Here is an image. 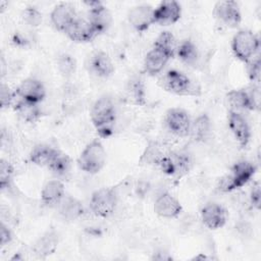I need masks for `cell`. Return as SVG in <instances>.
Segmentation results:
<instances>
[{
  "instance_id": "cell-1",
  "label": "cell",
  "mask_w": 261,
  "mask_h": 261,
  "mask_svg": "<svg viewBox=\"0 0 261 261\" xmlns=\"http://www.w3.org/2000/svg\"><path fill=\"white\" fill-rule=\"evenodd\" d=\"M90 116L92 123L101 138L113 134L116 121V108L109 96H101L92 105Z\"/></svg>"
},
{
  "instance_id": "cell-2",
  "label": "cell",
  "mask_w": 261,
  "mask_h": 261,
  "mask_svg": "<svg viewBox=\"0 0 261 261\" xmlns=\"http://www.w3.org/2000/svg\"><path fill=\"white\" fill-rule=\"evenodd\" d=\"M158 84L163 90L178 96H199L201 94L200 86L176 69L165 72L159 79Z\"/></svg>"
},
{
  "instance_id": "cell-3",
  "label": "cell",
  "mask_w": 261,
  "mask_h": 261,
  "mask_svg": "<svg viewBox=\"0 0 261 261\" xmlns=\"http://www.w3.org/2000/svg\"><path fill=\"white\" fill-rule=\"evenodd\" d=\"M256 172L255 165L247 160H240L233 164L230 173L220 178L218 190L223 193H228L240 189L247 185Z\"/></svg>"
},
{
  "instance_id": "cell-4",
  "label": "cell",
  "mask_w": 261,
  "mask_h": 261,
  "mask_svg": "<svg viewBox=\"0 0 261 261\" xmlns=\"http://www.w3.org/2000/svg\"><path fill=\"white\" fill-rule=\"evenodd\" d=\"M76 163L79 168L87 173H98L106 163V151L103 144L99 140L88 143L81 152Z\"/></svg>"
},
{
  "instance_id": "cell-5",
  "label": "cell",
  "mask_w": 261,
  "mask_h": 261,
  "mask_svg": "<svg viewBox=\"0 0 261 261\" xmlns=\"http://www.w3.org/2000/svg\"><path fill=\"white\" fill-rule=\"evenodd\" d=\"M231 50L237 59L246 63L259 53V37L250 30H240L231 40Z\"/></svg>"
},
{
  "instance_id": "cell-6",
  "label": "cell",
  "mask_w": 261,
  "mask_h": 261,
  "mask_svg": "<svg viewBox=\"0 0 261 261\" xmlns=\"http://www.w3.org/2000/svg\"><path fill=\"white\" fill-rule=\"evenodd\" d=\"M117 201L118 196L114 188H101L92 194L90 199V209L95 216L107 218L113 214Z\"/></svg>"
},
{
  "instance_id": "cell-7",
  "label": "cell",
  "mask_w": 261,
  "mask_h": 261,
  "mask_svg": "<svg viewBox=\"0 0 261 261\" xmlns=\"http://www.w3.org/2000/svg\"><path fill=\"white\" fill-rule=\"evenodd\" d=\"M191 164V157L188 153L182 151H169L159 163L158 167L167 175L180 177L189 172Z\"/></svg>"
},
{
  "instance_id": "cell-8",
  "label": "cell",
  "mask_w": 261,
  "mask_h": 261,
  "mask_svg": "<svg viewBox=\"0 0 261 261\" xmlns=\"http://www.w3.org/2000/svg\"><path fill=\"white\" fill-rule=\"evenodd\" d=\"M85 67L91 75L98 79H107L114 72L111 58L102 50L92 52L86 59Z\"/></svg>"
},
{
  "instance_id": "cell-9",
  "label": "cell",
  "mask_w": 261,
  "mask_h": 261,
  "mask_svg": "<svg viewBox=\"0 0 261 261\" xmlns=\"http://www.w3.org/2000/svg\"><path fill=\"white\" fill-rule=\"evenodd\" d=\"M213 14L218 21L228 28H237L242 21L240 6L236 1L231 0L216 2L214 5Z\"/></svg>"
},
{
  "instance_id": "cell-10",
  "label": "cell",
  "mask_w": 261,
  "mask_h": 261,
  "mask_svg": "<svg viewBox=\"0 0 261 261\" xmlns=\"http://www.w3.org/2000/svg\"><path fill=\"white\" fill-rule=\"evenodd\" d=\"M191 122L188 112L181 108H170L165 113V124L169 132L176 137H188Z\"/></svg>"
},
{
  "instance_id": "cell-11",
  "label": "cell",
  "mask_w": 261,
  "mask_h": 261,
  "mask_svg": "<svg viewBox=\"0 0 261 261\" xmlns=\"http://www.w3.org/2000/svg\"><path fill=\"white\" fill-rule=\"evenodd\" d=\"M89 11L87 18L92 23L96 32L100 35L106 32L112 22V15L107 7L100 1L86 2Z\"/></svg>"
},
{
  "instance_id": "cell-12",
  "label": "cell",
  "mask_w": 261,
  "mask_h": 261,
  "mask_svg": "<svg viewBox=\"0 0 261 261\" xmlns=\"http://www.w3.org/2000/svg\"><path fill=\"white\" fill-rule=\"evenodd\" d=\"M227 121L230 132L241 148H246L251 139V128L246 117L241 112L229 109Z\"/></svg>"
},
{
  "instance_id": "cell-13",
  "label": "cell",
  "mask_w": 261,
  "mask_h": 261,
  "mask_svg": "<svg viewBox=\"0 0 261 261\" xmlns=\"http://www.w3.org/2000/svg\"><path fill=\"white\" fill-rule=\"evenodd\" d=\"M127 19L136 31L145 32L154 24V8L149 4L136 5L129 9Z\"/></svg>"
},
{
  "instance_id": "cell-14",
  "label": "cell",
  "mask_w": 261,
  "mask_h": 261,
  "mask_svg": "<svg viewBox=\"0 0 261 261\" xmlns=\"http://www.w3.org/2000/svg\"><path fill=\"white\" fill-rule=\"evenodd\" d=\"M201 219L204 225L209 229H218L226 223L227 213L222 205L209 202L201 209Z\"/></svg>"
},
{
  "instance_id": "cell-15",
  "label": "cell",
  "mask_w": 261,
  "mask_h": 261,
  "mask_svg": "<svg viewBox=\"0 0 261 261\" xmlns=\"http://www.w3.org/2000/svg\"><path fill=\"white\" fill-rule=\"evenodd\" d=\"M76 18L77 14L74 7L68 3H60L56 5L50 14L53 27L64 34Z\"/></svg>"
},
{
  "instance_id": "cell-16",
  "label": "cell",
  "mask_w": 261,
  "mask_h": 261,
  "mask_svg": "<svg viewBox=\"0 0 261 261\" xmlns=\"http://www.w3.org/2000/svg\"><path fill=\"white\" fill-rule=\"evenodd\" d=\"M181 15L180 4L176 1H162L154 8V24L170 25L175 23Z\"/></svg>"
},
{
  "instance_id": "cell-17",
  "label": "cell",
  "mask_w": 261,
  "mask_h": 261,
  "mask_svg": "<svg viewBox=\"0 0 261 261\" xmlns=\"http://www.w3.org/2000/svg\"><path fill=\"white\" fill-rule=\"evenodd\" d=\"M181 211L182 207L179 201L167 192L160 194L154 202V212L162 218H175Z\"/></svg>"
},
{
  "instance_id": "cell-18",
  "label": "cell",
  "mask_w": 261,
  "mask_h": 261,
  "mask_svg": "<svg viewBox=\"0 0 261 261\" xmlns=\"http://www.w3.org/2000/svg\"><path fill=\"white\" fill-rule=\"evenodd\" d=\"M15 90L24 101L36 104H40L46 97L44 85L35 77H28L21 81Z\"/></svg>"
},
{
  "instance_id": "cell-19",
  "label": "cell",
  "mask_w": 261,
  "mask_h": 261,
  "mask_svg": "<svg viewBox=\"0 0 261 261\" xmlns=\"http://www.w3.org/2000/svg\"><path fill=\"white\" fill-rule=\"evenodd\" d=\"M65 35L73 42L88 43L94 40L99 34L96 32L88 18L77 16L74 22L66 31Z\"/></svg>"
},
{
  "instance_id": "cell-20",
  "label": "cell",
  "mask_w": 261,
  "mask_h": 261,
  "mask_svg": "<svg viewBox=\"0 0 261 261\" xmlns=\"http://www.w3.org/2000/svg\"><path fill=\"white\" fill-rule=\"evenodd\" d=\"M172 58L164 50L153 46L144 59V71L149 75H155L163 70L169 59Z\"/></svg>"
},
{
  "instance_id": "cell-21",
  "label": "cell",
  "mask_w": 261,
  "mask_h": 261,
  "mask_svg": "<svg viewBox=\"0 0 261 261\" xmlns=\"http://www.w3.org/2000/svg\"><path fill=\"white\" fill-rule=\"evenodd\" d=\"M226 100L233 111H252L258 110L259 107L253 101L249 91L244 89L231 90L226 94Z\"/></svg>"
},
{
  "instance_id": "cell-22",
  "label": "cell",
  "mask_w": 261,
  "mask_h": 261,
  "mask_svg": "<svg viewBox=\"0 0 261 261\" xmlns=\"http://www.w3.org/2000/svg\"><path fill=\"white\" fill-rule=\"evenodd\" d=\"M64 196V185L58 178L47 181L41 191V201L48 207H57Z\"/></svg>"
},
{
  "instance_id": "cell-23",
  "label": "cell",
  "mask_w": 261,
  "mask_h": 261,
  "mask_svg": "<svg viewBox=\"0 0 261 261\" xmlns=\"http://www.w3.org/2000/svg\"><path fill=\"white\" fill-rule=\"evenodd\" d=\"M58 246V234L54 230H48L43 233L34 244L32 251L41 259L53 254Z\"/></svg>"
},
{
  "instance_id": "cell-24",
  "label": "cell",
  "mask_w": 261,
  "mask_h": 261,
  "mask_svg": "<svg viewBox=\"0 0 261 261\" xmlns=\"http://www.w3.org/2000/svg\"><path fill=\"white\" fill-rule=\"evenodd\" d=\"M57 208L61 218L66 221H74L84 213L83 203L79 199L69 195L64 196Z\"/></svg>"
},
{
  "instance_id": "cell-25",
  "label": "cell",
  "mask_w": 261,
  "mask_h": 261,
  "mask_svg": "<svg viewBox=\"0 0 261 261\" xmlns=\"http://www.w3.org/2000/svg\"><path fill=\"white\" fill-rule=\"evenodd\" d=\"M169 151L170 150H168L161 143L151 141L146 146V148H145V150H144V152L141 156L140 163L141 164H146V165H153V166L158 167L159 163L168 154Z\"/></svg>"
},
{
  "instance_id": "cell-26",
  "label": "cell",
  "mask_w": 261,
  "mask_h": 261,
  "mask_svg": "<svg viewBox=\"0 0 261 261\" xmlns=\"http://www.w3.org/2000/svg\"><path fill=\"white\" fill-rule=\"evenodd\" d=\"M59 153L60 151L54 147L45 144H40L33 148L30 154V161L37 166H46L48 168L50 163Z\"/></svg>"
},
{
  "instance_id": "cell-27",
  "label": "cell",
  "mask_w": 261,
  "mask_h": 261,
  "mask_svg": "<svg viewBox=\"0 0 261 261\" xmlns=\"http://www.w3.org/2000/svg\"><path fill=\"white\" fill-rule=\"evenodd\" d=\"M125 98L134 105H144L146 103V89L140 76H133L125 86Z\"/></svg>"
},
{
  "instance_id": "cell-28",
  "label": "cell",
  "mask_w": 261,
  "mask_h": 261,
  "mask_svg": "<svg viewBox=\"0 0 261 261\" xmlns=\"http://www.w3.org/2000/svg\"><path fill=\"white\" fill-rule=\"evenodd\" d=\"M211 132V120L206 113H202L191 122L189 136H191L192 139L197 142H204L210 137Z\"/></svg>"
},
{
  "instance_id": "cell-29",
  "label": "cell",
  "mask_w": 261,
  "mask_h": 261,
  "mask_svg": "<svg viewBox=\"0 0 261 261\" xmlns=\"http://www.w3.org/2000/svg\"><path fill=\"white\" fill-rule=\"evenodd\" d=\"M13 110L24 122L29 123H34L38 121L42 115V110L39 104L28 102L23 99H21L13 106Z\"/></svg>"
},
{
  "instance_id": "cell-30",
  "label": "cell",
  "mask_w": 261,
  "mask_h": 261,
  "mask_svg": "<svg viewBox=\"0 0 261 261\" xmlns=\"http://www.w3.org/2000/svg\"><path fill=\"white\" fill-rule=\"evenodd\" d=\"M175 54L187 65L195 66L199 60V52L191 40H184L176 45Z\"/></svg>"
},
{
  "instance_id": "cell-31",
  "label": "cell",
  "mask_w": 261,
  "mask_h": 261,
  "mask_svg": "<svg viewBox=\"0 0 261 261\" xmlns=\"http://www.w3.org/2000/svg\"><path fill=\"white\" fill-rule=\"evenodd\" d=\"M72 162L68 155L60 152L48 166V169L57 177H65L71 170Z\"/></svg>"
},
{
  "instance_id": "cell-32",
  "label": "cell",
  "mask_w": 261,
  "mask_h": 261,
  "mask_svg": "<svg viewBox=\"0 0 261 261\" xmlns=\"http://www.w3.org/2000/svg\"><path fill=\"white\" fill-rule=\"evenodd\" d=\"M153 46L158 47L165 52H167L169 55L172 57L175 55V49H176V44H175V39L173 35L170 32H162L155 40Z\"/></svg>"
},
{
  "instance_id": "cell-33",
  "label": "cell",
  "mask_w": 261,
  "mask_h": 261,
  "mask_svg": "<svg viewBox=\"0 0 261 261\" xmlns=\"http://www.w3.org/2000/svg\"><path fill=\"white\" fill-rule=\"evenodd\" d=\"M57 66L61 74L64 76H70L75 71V59L68 54H62L57 59Z\"/></svg>"
},
{
  "instance_id": "cell-34",
  "label": "cell",
  "mask_w": 261,
  "mask_h": 261,
  "mask_svg": "<svg viewBox=\"0 0 261 261\" xmlns=\"http://www.w3.org/2000/svg\"><path fill=\"white\" fill-rule=\"evenodd\" d=\"M247 64V73L252 81V83H259L260 80V72H261V61H260V54L257 53L254 57H252L249 61L246 62Z\"/></svg>"
},
{
  "instance_id": "cell-35",
  "label": "cell",
  "mask_w": 261,
  "mask_h": 261,
  "mask_svg": "<svg viewBox=\"0 0 261 261\" xmlns=\"http://www.w3.org/2000/svg\"><path fill=\"white\" fill-rule=\"evenodd\" d=\"M21 17L25 23L31 27H39L42 22V13L35 7H27L21 13Z\"/></svg>"
},
{
  "instance_id": "cell-36",
  "label": "cell",
  "mask_w": 261,
  "mask_h": 261,
  "mask_svg": "<svg viewBox=\"0 0 261 261\" xmlns=\"http://www.w3.org/2000/svg\"><path fill=\"white\" fill-rule=\"evenodd\" d=\"M13 169L8 161L2 159L0 164V186L2 190H5L9 187L12 178Z\"/></svg>"
},
{
  "instance_id": "cell-37",
  "label": "cell",
  "mask_w": 261,
  "mask_h": 261,
  "mask_svg": "<svg viewBox=\"0 0 261 261\" xmlns=\"http://www.w3.org/2000/svg\"><path fill=\"white\" fill-rule=\"evenodd\" d=\"M13 92L9 89L8 86L5 84L1 85L0 89V101H1V107L2 108H8L11 107L12 100H13Z\"/></svg>"
},
{
  "instance_id": "cell-38",
  "label": "cell",
  "mask_w": 261,
  "mask_h": 261,
  "mask_svg": "<svg viewBox=\"0 0 261 261\" xmlns=\"http://www.w3.org/2000/svg\"><path fill=\"white\" fill-rule=\"evenodd\" d=\"M260 188H261L260 184L255 182L250 194L251 204L256 209H260V206H261V189Z\"/></svg>"
},
{
  "instance_id": "cell-39",
  "label": "cell",
  "mask_w": 261,
  "mask_h": 261,
  "mask_svg": "<svg viewBox=\"0 0 261 261\" xmlns=\"http://www.w3.org/2000/svg\"><path fill=\"white\" fill-rule=\"evenodd\" d=\"M12 240V234H11V231L10 229L4 224V223H1L0 225V245L2 247H4L5 245L9 244Z\"/></svg>"
}]
</instances>
